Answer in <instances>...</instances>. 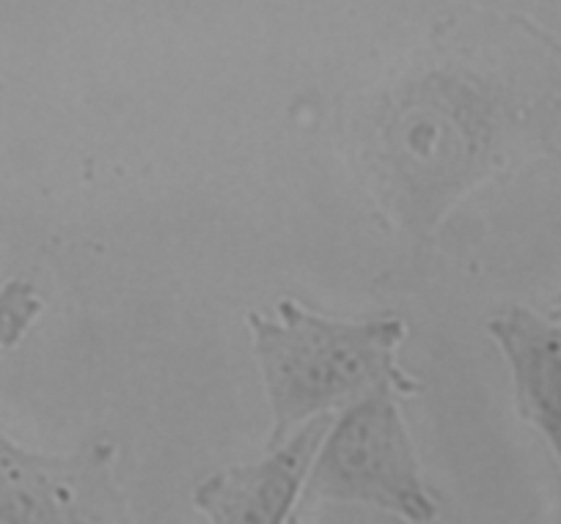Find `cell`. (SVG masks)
Instances as JSON below:
<instances>
[{"label":"cell","mask_w":561,"mask_h":524,"mask_svg":"<svg viewBox=\"0 0 561 524\" xmlns=\"http://www.w3.org/2000/svg\"><path fill=\"white\" fill-rule=\"evenodd\" d=\"M248 324L273 415L270 447L380 387L404 396L421 387L397 363V349L408 335L399 318L333 322L284 300L278 316L251 313Z\"/></svg>","instance_id":"obj_1"},{"label":"cell","mask_w":561,"mask_h":524,"mask_svg":"<svg viewBox=\"0 0 561 524\" xmlns=\"http://www.w3.org/2000/svg\"><path fill=\"white\" fill-rule=\"evenodd\" d=\"M397 391L380 387L331 420L304 486L306 502L377 508L408 524H430L438 502L421 478Z\"/></svg>","instance_id":"obj_2"},{"label":"cell","mask_w":561,"mask_h":524,"mask_svg":"<svg viewBox=\"0 0 561 524\" xmlns=\"http://www.w3.org/2000/svg\"><path fill=\"white\" fill-rule=\"evenodd\" d=\"M113 462L111 442L50 456L0 431V524H129Z\"/></svg>","instance_id":"obj_3"},{"label":"cell","mask_w":561,"mask_h":524,"mask_svg":"<svg viewBox=\"0 0 561 524\" xmlns=\"http://www.w3.org/2000/svg\"><path fill=\"white\" fill-rule=\"evenodd\" d=\"M331 420L306 423L287 442L270 447L262 462L237 464L204 478L193 491V505L207 516V524H289Z\"/></svg>","instance_id":"obj_4"},{"label":"cell","mask_w":561,"mask_h":524,"mask_svg":"<svg viewBox=\"0 0 561 524\" xmlns=\"http://www.w3.org/2000/svg\"><path fill=\"white\" fill-rule=\"evenodd\" d=\"M42 294L28 280H9L0 286V352L12 349L42 313Z\"/></svg>","instance_id":"obj_5"},{"label":"cell","mask_w":561,"mask_h":524,"mask_svg":"<svg viewBox=\"0 0 561 524\" xmlns=\"http://www.w3.org/2000/svg\"><path fill=\"white\" fill-rule=\"evenodd\" d=\"M289 524H300V516H298V513H295V516L289 519Z\"/></svg>","instance_id":"obj_6"}]
</instances>
